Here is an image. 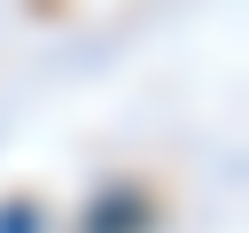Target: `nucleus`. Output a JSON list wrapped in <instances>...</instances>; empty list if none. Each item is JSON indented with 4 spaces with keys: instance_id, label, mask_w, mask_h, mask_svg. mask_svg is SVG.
Wrapping results in <instances>:
<instances>
[{
    "instance_id": "f257e3e1",
    "label": "nucleus",
    "mask_w": 249,
    "mask_h": 233,
    "mask_svg": "<svg viewBox=\"0 0 249 233\" xmlns=\"http://www.w3.org/2000/svg\"><path fill=\"white\" fill-rule=\"evenodd\" d=\"M0 225H8V233H23V225H39V210H8Z\"/></svg>"
}]
</instances>
